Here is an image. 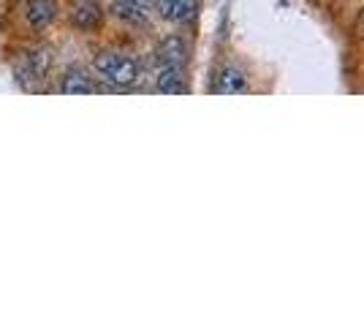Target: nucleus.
<instances>
[{"label":"nucleus","mask_w":364,"mask_h":326,"mask_svg":"<svg viewBox=\"0 0 364 326\" xmlns=\"http://www.w3.org/2000/svg\"><path fill=\"white\" fill-rule=\"evenodd\" d=\"M92 68L101 74V79H107L109 85H117V87H131L139 79V63L128 55H120V52L95 55Z\"/></svg>","instance_id":"1"},{"label":"nucleus","mask_w":364,"mask_h":326,"mask_svg":"<svg viewBox=\"0 0 364 326\" xmlns=\"http://www.w3.org/2000/svg\"><path fill=\"white\" fill-rule=\"evenodd\" d=\"M49 68H52V52L49 49H33L28 55H22V60L16 63V82L25 90H38L44 85Z\"/></svg>","instance_id":"2"},{"label":"nucleus","mask_w":364,"mask_h":326,"mask_svg":"<svg viewBox=\"0 0 364 326\" xmlns=\"http://www.w3.org/2000/svg\"><path fill=\"white\" fill-rule=\"evenodd\" d=\"M58 19L55 0H25V22L33 33H44Z\"/></svg>","instance_id":"3"},{"label":"nucleus","mask_w":364,"mask_h":326,"mask_svg":"<svg viewBox=\"0 0 364 326\" xmlns=\"http://www.w3.org/2000/svg\"><path fill=\"white\" fill-rule=\"evenodd\" d=\"M71 22H74V28L79 31H95V28H101V22H104V11L98 9V3L95 0H79L74 6V11H71Z\"/></svg>","instance_id":"4"},{"label":"nucleus","mask_w":364,"mask_h":326,"mask_svg":"<svg viewBox=\"0 0 364 326\" xmlns=\"http://www.w3.org/2000/svg\"><path fill=\"white\" fill-rule=\"evenodd\" d=\"M158 63L161 65H171V68H182L185 60H188V47H185V41H182L180 36H168L161 41V47H158Z\"/></svg>","instance_id":"5"},{"label":"nucleus","mask_w":364,"mask_h":326,"mask_svg":"<svg viewBox=\"0 0 364 326\" xmlns=\"http://www.w3.org/2000/svg\"><path fill=\"white\" fill-rule=\"evenodd\" d=\"M150 11L152 9L141 6L136 0H114L112 3V14L117 16L120 22H125V25H147Z\"/></svg>","instance_id":"6"},{"label":"nucleus","mask_w":364,"mask_h":326,"mask_svg":"<svg viewBox=\"0 0 364 326\" xmlns=\"http://www.w3.org/2000/svg\"><path fill=\"white\" fill-rule=\"evenodd\" d=\"M215 93H220V95H242V93H247V77H245L240 68L226 65V68L218 74Z\"/></svg>","instance_id":"7"},{"label":"nucleus","mask_w":364,"mask_h":326,"mask_svg":"<svg viewBox=\"0 0 364 326\" xmlns=\"http://www.w3.org/2000/svg\"><path fill=\"white\" fill-rule=\"evenodd\" d=\"M158 11L168 22H188L196 11V3L193 0H158Z\"/></svg>","instance_id":"8"},{"label":"nucleus","mask_w":364,"mask_h":326,"mask_svg":"<svg viewBox=\"0 0 364 326\" xmlns=\"http://www.w3.org/2000/svg\"><path fill=\"white\" fill-rule=\"evenodd\" d=\"M95 87H92V82L87 74H82V71H71V74H65L60 85V93L65 95H87L92 93Z\"/></svg>","instance_id":"9"},{"label":"nucleus","mask_w":364,"mask_h":326,"mask_svg":"<svg viewBox=\"0 0 364 326\" xmlns=\"http://www.w3.org/2000/svg\"><path fill=\"white\" fill-rule=\"evenodd\" d=\"M158 90H161V93H182V90H185V85H182V68L161 65V74H158Z\"/></svg>","instance_id":"10"}]
</instances>
